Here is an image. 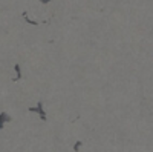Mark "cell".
<instances>
[{
    "mask_svg": "<svg viewBox=\"0 0 153 152\" xmlns=\"http://www.w3.org/2000/svg\"><path fill=\"white\" fill-rule=\"evenodd\" d=\"M28 111H29V112H38V117H40L42 120H46V112H45V109H43V103H40V101L37 103V106H32V108H29Z\"/></svg>",
    "mask_w": 153,
    "mask_h": 152,
    "instance_id": "cell-1",
    "label": "cell"
},
{
    "mask_svg": "<svg viewBox=\"0 0 153 152\" xmlns=\"http://www.w3.org/2000/svg\"><path fill=\"white\" fill-rule=\"evenodd\" d=\"M14 71H16V80H20L22 79V69H20V66L16 65L14 66Z\"/></svg>",
    "mask_w": 153,
    "mask_h": 152,
    "instance_id": "cell-2",
    "label": "cell"
},
{
    "mask_svg": "<svg viewBox=\"0 0 153 152\" xmlns=\"http://www.w3.org/2000/svg\"><path fill=\"white\" fill-rule=\"evenodd\" d=\"M9 120H11V117L8 115V114H5V112H3V114H2V126L5 124V121H9Z\"/></svg>",
    "mask_w": 153,
    "mask_h": 152,
    "instance_id": "cell-3",
    "label": "cell"
},
{
    "mask_svg": "<svg viewBox=\"0 0 153 152\" xmlns=\"http://www.w3.org/2000/svg\"><path fill=\"white\" fill-rule=\"evenodd\" d=\"M38 2H42V3H49L51 0H38Z\"/></svg>",
    "mask_w": 153,
    "mask_h": 152,
    "instance_id": "cell-4",
    "label": "cell"
}]
</instances>
